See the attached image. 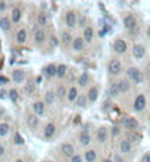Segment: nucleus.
<instances>
[{
  "label": "nucleus",
  "mask_w": 150,
  "mask_h": 162,
  "mask_svg": "<svg viewBox=\"0 0 150 162\" xmlns=\"http://www.w3.org/2000/svg\"><path fill=\"white\" fill-rule=\"evenodd\" d=\"M124 27L127 28L131 34H137L139 27H137V19H136V16H134V15H127V16L124 18Z\"/></svg>",
  "instance_id": "f257e3e1"
},
{
  "label": "nucleus",
  "mask_w": 150,
  "mask_h": 162,
  "mask_svg": "<svg viewBox=\"0 0 150 162\" xmlns=\"http://www.w3.org/2000/svg\"><path fill=\"white\" fill-rule=\"evenodd\" d=\"M127 75H128V78L132 80L136 84H141V83H143V75H141V72H140L137 68H134V66L128 68Z\"/></svg>",
  "instance_id": "f03ea898"
},
{
  "label": "nucleus",
  "mask_w": 150,
  "mask_h": 162,
  "mask_svg": "<svg viewBox=\"0 0 150 162\" xmlns=\"http://www.w3.org/2000/svg\"><path fill=\"white\" fill-rule=\"evenodd\" d=\"M121 70H122V65H121L119 59H112V60H109V63H107V71H109V74L118 75V74L121 72Z\"/></svg>",
  "instance_id": "7ed1b4c3"
},
{
  "label": "nucleus",
  "mask_w": 150,
  "mask_h": 162,
  "mask_svg": "<svg viewBox=\"0 0 150 162\" xmlns=\"http://www.w3.org/2000/svg\"><path fill=\"white\" fill-rule=\"evenodd\" d=\"M122 124L125 125V128H128L129 131H136L139 128V122L136 118H131V116H125L122 118Z\"/></svg>",
  "instance_id": "20e7f679"
},
{
  "label": "nucleus",
  "mask_w": 150,
  "mask_h": 162,
  "mask_svg": "<svg viewBox=\"0 0 150 162\" xmlns=\"http://www.w3.org/2000/svg\"><path fill=\"white\" fill-rule=\"evenodd\" d=\"M43 75H44L46 78H52V77L58 75V66H56L55 63H49L47 66L43 68Z\"/></svg>",
  "instance_id": "39448f33"
},
{
  "label": "nucleus",
  "mask_w": 150,
  "mask_h": 162,
  "mask_svg": "<svg viewBox=\"0 0 150 162\" xmlns=\"http://www.w3.org/2000/svg\"><path fill=\"white\" fill-rule=\"evenodd\" d=\"M146 108V96L144 94H139L137 97H136V100H134V109L140 112V111H143Z\"/></svg>",
  "instance_id": "423d86ee"
},
{
  "label": "nucleus",
  "mask_w": 150,
  "mask_h": 162,
  "mask_svg": "<svg viewBox=\"0 0 150 162\" xmlns=\"http://www.w3.org/2000/svg\"><path fill=\"white\" fill-rule=\"evenodd\" d=\"M127 41L125 40H122V38H118L115 41V44H113V49H115L116 53H125L127 52Z\"/></svg>",
  "instance_id": "0eeeda50"
},
{
  "label": "nucleus",
  "mask_w": 150,
  "mask_h": 162,
  "mask_svg": "<svg viewBox=\"0 0 150 162\" xmlns=\"http://www.w3.org/2000/svg\"><path fill=\"white\" fill-rule=\"evenodd\" d=\"M132 55H134V58L143 59L144 55H146V47L143 46V44H136V46L132 47Z\"/></svg>",
  "instance_id": "6e6552de"
},
{
  "label": "nucleus",
  "mask_w": 150,
  "mask_h": 162,
  "mask_svg": "<svg viewBox=\"0 0 150 162\" xmlns=\"http://www.w3.org/2000/svg\"><path fill=\"white\" fill-rule=\"evenodd\" d=\"M65 22H66V25L68 27H71V28H74L75 25H77V15H75V12H66V16H65Z\"/></svg>",
  "instance_id": "1a4fd4ad"
},
{
  "label": "nucleus",
  "mask_w": 150,
  "mask_h": 162,
  "mask_svg": "<svg viewBox=\"0 0 150 162\" xmlns=\"http://www.w3.org/2000/svg\"><path fill=\"white\" fill-rule=\"evenodd\" d=\"M85 47V40L82 38V37H77V38H74V43H72V49L75 50V52H81L82 49Z\"/></svg>",
  "instance_id": "9d476101"
},
{
  "label": "nucleus",
  "mask_w": 150,
  "mask_h": 162,
  "mask_svg": "<svg viewBox=\"0 0 150 162\" xmlns=\"http://www.w3.org/2000/svg\"><path fill=\"white\" fill-rule=\"evenodd\" d=\"M60 151H62V153L65 155V156H69V158H72L75 153V149H74V146L71 144V143H63L62 144V147H60Z\"/></svg>",
  "instance_id": "9b49d317"
},
{
  "label": "nucleus",
  "mask_w": 150,
  "mask_h": 162,
  "mask_svg": "<svg viewBox=\"0 0 150 162\" xmlns=\"http://www.w3.org/2000/svg\"><path fill=\"white\" fill-rule=\"evenodd\" d=\"M46 31H43V30H35L34 31V41L37 44H41V43H44V40H46Z\"/></svg>",
  "instance_id": "f8f14e48"
},
{
  "label": "nucleus",
  "mask_w": 150,
  "mask_h": 162,
  "mask_svg": "<svg viewBox=\"0 0 150 162\" xmlns=\"http://www.w3.org/2000/svg\"><path fill=\"white\" fill-rule=\"evenodd\" d=\"M11 27H12V19H11V18L3 16V18L0 19V28H2L5 33H8V31L11 30Z\"/></svg>",
  "instance_id": "ddd939ff"
},
{
  "label": "nucleus",
  "mask_w": 150,
  "mask_h": 162,
  "mask_svg": "<svg viewBox=\"0 0 150 162\" xmlns=\"http://www.w3.org/2000/svg\"><path fill=\"white\" fill-rule=\"evenodd\" d=\"M33 111H34V115H43L46 111V106L43 102H35L33 105Z\"/></svg>",
  "instance_id": "4468645a"
},
{
  "label": "nucleus",
  "mask_w": 150,
  "mask_h": 162,
  "mask_svg": "<svg viewBox=\"0 0 150 162\" xmlns=\"http://www.w3.org/2000/svg\"><path fill=\"white\" fill-rule=\"evenodd\" d=\"M93 37H94V30H93L91 27H87V28L84 30V33H82V38H84L87 43H91Z\"/></svg>",
  "instance_id": "2eb2a0df"
},
{
  "label": "nucleus",
  "mask_w": 150,
  "mask_h": 162,
  "mask_svg": "<svg viewBox=\"0 0 150 162\" xmlns=\"http://www.w3.org/2000/svg\"><path fill=\"white\" fill-rule=\"evenodd\" d=\"M55 133H56L55 124H47L46 127H44V137H46V139H52V137L55 136Z\"/></svg>",
  "instance_id": "dca6fc26"
},
{
  "label": "nucleus",
  "mask_w": 150,
  "mask_h": 162,
  "mask_svg": "<svg viewBox=\"0 0 150 162\" xmlns=\"http://www.w3.org/2000/svg\"><path fill=\"white\" fill-rule=\"evenodd\" d=\"M24 78H25V74H24L22 70H15L13 74H12V80L13 83H22Z\"/></svg>",
  "instance_id": "f3484780"
},
{
  "label": "nucleus",
  "mask_w": 150,
  "mask_h": 162,
  "mask_svg": "<svg viewBox=\"0 0 150 162\" xmlns=\"http://www.w3.org/2000/svg\"><path fill=\"white\" fill-rule=\"evenodd\" d=\"M60 38H62V43H63L65 46H69L71 43H74V38H72L69 31H63V33L60 34Z\"/></svg>",
  "instance_id": "a211bd4d"
},
{
  "label": "nucleus",
  "mask_w": 150,
  "mask_h": 162,
  "mask_svg": "<svg viewBox=\"0 0 150 162\" xmlns=\"http://www.w3.org/2000/svg\"><path fill=\"white\" fill-rule=\"evenodd\" d=\"M78 97H80L78 90H77L75 87H71L69 90H68V97H66V99H68L71 103H72V102H77V99H78Z\"/></svg>",
  "instance_id": "6ab92c4d"
},
{
  "label": "nucleus",
  "mask_w": 150,
  "mask_h": 162,
  "mask_svg": "<svg viewBox=\"0 0 150 162\" xmlns=\"http://www.w3.org/2000/svg\"><path fill=\"white\" fill-rule=\"evenodd\" d=\"M119 149H121V152L122 153H129L131 152V149H132V146H131V141L129 140H122L121 141V146H119Z\"/></svg>",
  "instance_id": "aec40b11"
},
{
  "label": "nucleus",
  "mask_w": 150,
  "mask_h": 162,
  "mask_svg": "<svg viewBox=\"0 0 150 162\" xmlns=\"http://www.w3.org/2000/svg\"><path fill=\"white\" fill-rule=\"evenodd\" d=\"M106 139H107V130L104 127L99 128L97 130V140H99V143H104Z\"/></svg>",
  "instance_id": "412c9836"
},
{
  "label": "nucleus",
  "mask_w": 150,
  "mask_h": 162,
  "mask_svg": "<svg viewBox=\"0 0 150 162\" xmlns=\"http://www.w3.org/2000/svg\"><path fill=\"white\" fill-rule=\"evenodd\" d=\"M90 141H91V137H90L88 131H82L80 134V143L82 146H87V144H90Z\"/></svg>",
  "instance_id": "4be33fe9"
},
{
  "label": "nucleus",
  "mask_w": 150,
  "mask_h": 162,
  "mask_svg": "<svg viewBox=\"0 0 150 162\" xmlns=\"http://www.w3.org/2000/svg\"><path fill=\"white\" fill-rule=\"evenodd\" d=\"M107 93H109V96H110V97H116V96H118V94L121 93V90H119V86H118V83H113V84H110V87H109Z\"/></svg>",
  "instance_id": "5701e85b"
},
{
  "label": "nucleus",
  "mask_w": 150,
  "mask_h": 162,
  "mask_svg": "<svg viewBox=\"0 0 150 162\" xmlns=\"http://www.w3.org/2000/svg\"><path fill=\"white\" fill-rule=\"evenodd\" d=\"M21 15H22V11L19 9V8H15V9H12V22H19V19H21Z\"/></svg>",
  "instance_id": "b1692460"
},
{
  "label": "nucleus",
  "mask_w": 150,
  "mask_h": 162,
  "mask_svg": "<svg viewBox=\"0 0 150 162\" xmlns=\"http://www.w3.org/2000/svg\"><path fill=\"white\" fill-rule=\"evenodd\" d=\"M97 96H99V90H97V87H91V89L88 90V94H87L88 100H90V102L97 100Z\"/></svg>",
  "instance_id": "393cba45"
},
{
  "label": "nucleus",
  "mask_w": 150,
  "mask_h": 162,
  "mask_svg": "<svg viewBox=\"0 0 150 162\" xmlns=\"http://www.w3.org/2000/svg\"><path fill=\"white\" fill-rule=\"evenodd\" d=\"M55 96H56V94L53 92H50V90L46 92V94H44V102H46L47 105H53L55 103Z\"/></svg>",
  "instance_id": "a878e982"
},
{
  "label": "nucleus",
  "mask_w": 150,
  "mask_h": 162,
  "mask_svg": "<svg viewBox=\"0 0 150 162\" xmlns=\"http://www.w3.org/2000/svg\"><path fill=\"white\" fill-rule=\"evenodd\" d=\"M84 156H85V161L87 162H94L96 159H97V153H96V151H87Z\"/></svg>",
  "instance_id": "bb28decb"
},
{
  "label": "nucleus",
  "mask_w": 150,
  "mask_h": 162,
  "mask_svg": "<svg viewBox=\"0 0 150 162\" xmlns=\"http://www.w3.org/2000/svg\"><path fill=\"white\" fill-rule=\"evenodd\" d=\"M118 86H119V90H121V93H125L129 90V81L127 80H121L118 81Z\"/></svg>",
  "instance_id": "cd10ccee"
},
{
  "label": "nucleus",
  "mask_w": 150,
  "mask_h": 162,
  "mask_svg": "<svg viewBox=\"0 0 150 162\" xmlns=\"http://www.w3.org/2000/svg\"><path fill=\"white\" fill-rule=\"evenodd\" d=\"M27 122H28V125L31 128H35L38 125V118H37V115H30L27 118Z\"/></svg>",
  "instance_id": "c85d7f7f"
},
{
  "label": "nucleus",
  "mask_w": 150,
  "mask_h": 162,
  "mask_svg": "<svg viewBox=\"0 0 150 162\" xmlns=\"http://www.w3.org/2000/svg\"><path fill=\"white\" fill-rule=\"evenodd\" d=\"M87 100H88V97H87V96H84V94H80V97L77 99L75 105H77L78 108H84V106L87 105Z\"/></svg>",
  "instance_id": "c756f323"
},
{
  "label": "nucleus",
  "mask_w": 150,
  "mask_h": 162,
  "mask_svg": "<svg viewBox=\"0 0 150 162\" xmlns=\"http://www.w3.org/2000/svg\"><path fill=\"white\" fill-rule=\"evenodd\" d=\"M66 72H68V66L63 65V63H60L58 66V77L59 78H63V77L66 75Z\"/></svg>",
  "instance_id": "7c9ffc66"
},
{
  "label": "nucleus",
  "mask_w": 150,
  "mask_h": 162,
  "mask_svg": "<svg viewBox=\"0 0 150 162\" xmlns=\"http://www.w3.org/2000/svg\"><path fill=\"white\" fill-rule=\"evenodd\" d=\"M56 96H58L59 99L68 97V92H66V89H65L63 86H59V87H58V90H56Z\"/></svg>",
  "instance_id": "2f4dec72"
},
{
  "label": "nucleus",
  "mask_w": 150,
  "mask_h": 162,
  "mask_svg": "<svg viewBox=\"0 0 150 162\" xmlns=\"http://www.w3.org/2000/svg\"><path fill=\"white\" fill-rule=\"evenodd\" d=\"M16 40H18V43H25L27 41V31L25 30H19L18 34H16Z\"/></svg>",
  "instance_id": "473e14b6"
},
{
  "label": "nucleus",
  "mask_w": 150,
  "mask_h": 162,
  "mask_svg": "<svg viewBox=\"0 0 150 162\" xmlns=\"http://www.w3.org/2000/svg\"><path fill=\"white\" fill-rule=\"evenodd\" d=\"M88 80H90L88 74H87V72H84L80 78H78V84H80L81 87H84V86H87V84H88Z\"/></svg>",
  "instance_id": "72a5a7b5"
},
{
  "label": "nucleus",
  "mask_w": 150,
  "mask_h": 162,
  "mask_svg": "<svg viewBox=\"0 0 150 162\" xmlns=\"http://www.w3.org/2000/svg\"><path fill=\"white\" fill-rule=\"evenodd\" d=\"M9 130H11L9 124H6V122H2V124H0V136H2V137H5V136L9 133Z\"/></svg>",
  "instance_id": "f704fd0d"
},
{
  "label": "nucleus",
  "mask_w": 150,
  "mask_h": 162,
  "mask_svg": "<svg viewBox=\"0 0 150 162\" xmlns=\"http://www.w3.org/2000/svg\"><path fill=\"white\" fill-rule=\"evenodd\" d=\"M37 24L41 25V27L47 25V16L44 13H38V15H37Z\"/></svg>",
  "instance_id": "c9c22d12"
},
{
  "label": "nucleus",
  "mask_w": 150,
  "mask_h": 162,
  "mask_svg": "<svg viewBox=\"0 0 150 162\" xmlns=\"http://www.w3.org/2000/svg\"><path fill=\"white\" fill-rule=\"evenodd\" d=\"M141 139V136H140L139 133H136V131H128V140L129 141H139Z\"/></svg>",
  "instance_id": "e433bc0d"
},
{
  "label": "nucleus",
  "mask_w": 150,
  "mask_h": 162,
  "mask_svg": "<svg viewBox=\"0 0 150 162\" xmlns=\"http://www.w3.org/2000/svg\"><path fill=\"white\" fill-rule=\"evenodd\" d=\"M24 92H25V94H33L34 93V84L33 83H27L25 87H24Z\"/></svg>",
  "instance_id": "4c0bfd02"
},
{
  "label": "nucleus",
  "mask_w": 150,
  "mask_h": 162,
  "mask_svg": "<svg viewBox=\"0 0 150 162\" xmlns=\"http://www.w3.org/2000/svg\"><path fill=\"white\" fill-rule=\"evenodd\" d=\"M9 97H11L12 102H16V99H18V92H16L15 89L11 90V92H9Z\"/></svg>",
  "instance_id": "58836bf2"
},
{
  "label": "nucleus",
  "mask_w": 150,
  "mask_h": 162,
  "mask_svg": "<svg viewBox=\"0 0 150 162\" xmlns=\"http://www.w3.org/2000/svg\"><path fill=\"white\" fill-rule=\"evenodd\" d=\"M13 140H15V143H16V144H22V143H24V139L21 137V134H19V133H15V137H13Z\"/></svg>",
  "instance_id": "ea45409f"
},
{
  "label": "nucleus",
  "mask_w": 150,
  "mask_h": 162,
  "mask_svg": "<svg viewBox=\"0 0 150 162\" xmlns=\"http://www.w3.org/2000/svg\"><path fill=\"white\" fill-rule=\"evenodd\" d=\"M71 162H82V156H80V155H74V156L71 158Z\"/></svg>",
  "instance_id": "a19ab883"
},
{
  "label": "nucleus",
  "mask_w": 150,
  "mask_h": 162,
  "mask_svg": "<svg viewBox=\"0 0 150 162\" xmlns=\"http://www.w3.org/2000/svg\"><path fill=\"white\" fill-rule=\"evenodd\" d=\"M141 162H150V153H146V155L141 158Z\"/></svg>",
  "instance_id": "79ce46f5"
},
{
  "label": "nucleus",
  "mask_w": 150,
  "mask_h": 162,
  "mask_svg": "<svg viewBox=\"0 0 150 162\" xmlns=\"http://www.w3.org/2000/svg\"><path fill=\"white\" fill-rule=\"evenodd\" d=\"M50 41H52V46H56V44H58V40H56V37H55V35H52V37H50Z\"/></svg>",
  "instance_id": "37998d69"
},
{
  "label": "nucleus",
  "mask_w": 150,
  "mask_h": 162,
  "mask_svg": "<svg viewBox=\"0 0 150 162\" xmlns=\"http://www.w3.org/2000/svg\"><path fill=\"white\" fill-rule=\"evenodd\" d=\"M0 83H2V84H6V83H8V78H6L5 75H2V77H0Z\"/></svg>",
  "instance_id": "c03bdc74"
},
{
  "label": "nucleus",
  "mask_w": 150,
  "mask_h": 162,
  "mask_svg": "<svg viewBox=\"0 0 150 162\" xmlns=\"http://www.w3.org/2000/svg\"><path fill=\"white\" fill-rule=\"evenodd\" d=\"M112 130H113V131H112V134H113V136H116V134H119V128H118V127H113Z\"/></svg>",
  "instance_id": "a18cd8bd"
},
{
  "label": "nucleus",
  "mask_w": 150,
  "mask_h": 162,
  "mask_svg": "<svg viewBox=\"0 0 150 162\" xmlns=\"http://www.w3.org/2000/svg\"><path fill=\"white\" fill-rule=\"evenodd\" d=\"M115 162H124V161H122V158L119 155H115Z\"/></svg>",
  "instance_id": "49530a36"
},
{
  "label": "nucleus",
  "mask_w": 150,
  "mask_h": 162,
  "mask_svg": "<svg viewBox=\"0 0 150 162\" xmlns=\"http://www.w3.org/2000/svg\"><path fill=\"white\" fill-rule=\"evenodd\" d=\"M5 9H6V3H0V11L3 12Z\"/></svg>",
  "instance_id": "de8ad7c7"
},
{
  "label": "nucleus",
  "mask_w": 150,
  "mask_h": 162,
  "mask_svg": "<svg viewBox=\"0 0 150 162\" xmlns=\"http://www.w3.org/2000/svg\"><path fill=\"white\" fill-rule=\"evenodd\" d=\"M5 155V146H0V156Z\"/></svg>",
  "instance_id": "09e8293b"
},
{
  "label": "nucleus",
  "mask_w": 150,
  "mask_h": 162,
  "mask_svg": "<svg viewBox=\"0 0 150 162\" xmlns=\"http://www.w3.org/2000/svg\"><path fill=\"white\" fill-rule=\"evenodd\" d=\"M0 97H2V99H3V97H6V92H5V90H2V92H0Z\"/></svg>",
  "instance_id": "8fccbe9b"
},
{
  "label": "nucleus",
  "mask_w": 150,
  "mask_h": 162,
  "mask_svg": "<svg viewBox=\"0 0 150 162\" xmlns=\"http://www.w3.org/2000/svg\"><path fill=\"white\" fill-rule=\"evenodd\" d=\"M84 22H85V18H81V19H80V25H81V27H82V25H85Z\"/></svg>",
  "instance_id": "3c124183"
},
{
  "label": "nucleus",
  "mask_w": 150,
  "mask_h": 162,
  "mask_svg": "<svg viewBox=\"0 0 150 162\" xmlns=\"http://www.w3.org/2000/svg\"><path fill=\"white\" fill-rule=\"evenodd\" d=\"M147 37H149V38H150V25H149V27H147Z\"/></svg>",
  "instance_id": "603ef678"
},
{
  "label": "nucleus",
  "mask_w": 150,
  "mask_h": 162,
  "mask_svg": "<svg viewBox=\"0 0 150 162\" xmlns=\"http://www.w3.org/2000/svg\"><path fill=\"white\" fill-rule=\"evenodd\" d=\"M103 162H112V161H110V159H104Z\"/></svg>",
  "instance_id": "864d4df0"
},
{
  "label": "nucleus",
  "mask_w": 150,
  "mask_h": 162,
  "mask_svg": "<svg viewBox=\"0 0 150 162\" xmlns=\"http://www.w3.org/2000/svg\"><path fill=\"white\" fill-rule=\"evenodd\" d=\"M15 162H24V161L22 159H18V161H15Z\"/></svg>",
  "instance_id": "5fc2aeb1"
},
{
  "label": "nucleus",
  "mask_w": 150,
  "mask_h": 162,
  "mask_svg": "<svg viewBox=\"0 0 150 162\" xmlns=\"http://www.w3.org/2000/svg\"><path fill=\"white\" fill-rule=\"evenodd\" d=\"M44 162H52V161H44Z\"/></svg>",
  "instance_id": "6e6d98bb"
}]
</instances>
